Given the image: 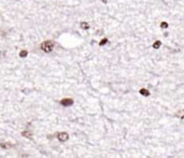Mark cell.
<instances>
[{
    "label": "cell",
    "mask_w": 184,
    "mask_h": 158,
    "mask_svg": "<svg viewBox=\"0 0 184 158\" xmlns=\"http://www.w3.org/2000/svg\"><path fill=\"white\" fill-rule=\"evenodd\" d=\"M54 47H55V43H54V41H52V40H45L40 44V49L45 53L52 52Z\"/></svg>",
    "instance_id": "obj_1"
},
{
    "label": "cell",
    "mask_w": 184,
    "mask_h": 158,
    "mask_svg": "<svg viewBox=\"0 0 184 158\" xmlns=\"http://www.w3.org/2000/svg\"><path fill=\"white\" fill-rule=\"evenodd\" d=\"M60 104L64 107H70L74 104V100L71 99V98H65V99H62L60 101Z\"/></svg>",
    "instance_id": "obj_2"
},
{
    "label": "cell",
    "mask_w": 184,
    "mask_h": 158,
    "mask_svg": "<svg viewBox=\"0 0 184 158\" xmlns=\"http://www.w3.org/2000/svg\"><path fill=\"white\" fill-rule=\"evenodd\" d=\"M78 26H79L80 29L83 30V32H88V30L90 29V27H91V24L89 22H87V21H80Z\"/></svg>",
    "instance_id": "obj_3"
},
{
    "label": "cell",
    "mask_w": 184,
    "mask_h": 158,
    "mask_svg": "<svg viewBox=\"0 0 184 158\" xmlns=\"http://www.w3.org/2000/svg\"><path fill=\"white\" fill-rule=\"evenodd\" d=\"M56 138L60 142H66L70 139V136H68L67 132H59L56 134Z\"/></svg>",
    "instance_id": "obj_4"
},
{
    "label": "cell",
    "mask_w": 184,
    "mask_h": 158,
    "mask_svg": "<svg viewBox=\"0 0 184 158\" xmlns=\"http://www.w3.org/2000/svg\"><path fill=\"white\" fill-rule=\"evenodd\" d=\"M109 38L108 37H102L101 39H100V41L98 42V44H99V47L100 48H102V47H105V46H107L109 43Z\"/></svg>",
    "instance_id": "obj_5"
},
{
    "label": "cell",
    "mask_w": 184,
    "mask_h": 158,
    "mask_svg": "<svg viewBox=\"0 0 184 158\" xmlns=\"http://www.w3.org/2000/svg\"><path fill=\"white\" fill-rule=\"evenodd\" d=\"M162 46H163V41L160 39H157V40H155L154 42H153L152 48L154 50H159L160 48H162Z\"/></svg>",
    "instance_id": "obj_6"
},
{
    "label": "cell",
    "mask_w": 184,
    "mask_h": 158,
    "mask_svg": "<svg viewBox=\"0 0 184 158\" xmlns=\"http://www.w3.org/2000/svg\"><path fill=\"white\" fill-rule=\"evenodd\" d=\"M169 27H170V23L168 22V21H162V22H160L159 28L162 29V30H166V29H168Z\"/></svg>",
    "instance_id": "obj_7"
},
{
    "label": "cell",
    "mask_w": 184,
    "mask_h": 158,
    "mask_svg": "<svg viewBox=\"0 0 184 158\" xmlns=\"http://www.w3.org/2000/svg\"><path fill=\"white\" fill-rule=\"evenodd\" d=\"M139 93L141 95H143V96H149L151 95V92H149V90L146 89V88H141V89L139 90Z\"/></svg>",
    "instance_id": "obj_8"
},
{
    "label": "cell",
    "mask_w": 184,
    "mask_h": 158,
    "mask_svg": "<svg viewBox=\"0 0 184 158\" xmlns=\"http://www.w3.org/2000/svg\"><path fill=\"white\" fill-rule=\"evenodd\" d=\"M22 136L25 137V138H27V139H32L33 138V133L30 132V131H24V132L22 133Z\"/></svg>",
    "instance_id": "obj_9"
},
{
    "label": "cell",
    "mask_w": 184,
    "mask_h": 158,
    "mask_svg": "<svg viewBox=\"0 0 184 158\" xmlns=\"http://www.w3.org/2000/svg\"><path fill=\"white\" fill-rule=\"evenodd\" d=\"M175 117H178L179 119H181V120H183V119H184V109H183V110L178 111V113L175 114Z\"/></svg>",
    "instance_id": "obj_10"
},
{
    "label": "cell",
    "mask_w": 184,
    "mask_h": 158,
    "mask_svg": "<svg viewBox=\"0 0 184 158\" xmlns=\"http://www.w3.org/2000/svg\"><path fill=\"white\" fill-rule=\"evenodd\" d=\"M12 144H10V143H0V147H2V148H10V147H12Z\"/></svg>",
    "instance_id": "obj_11"
},
{
    "label": "cell",
    "mask_w": 184,
    "mask_h": 158,
    "mask_svg": "<svg viewBox=\"0 0 184 158\" xmlns=\"http://www.w3.org/2000/svg\"><path fill=\"white\" fill-rule=\"evenodd\" d=\"M27 54H28V52L26 51V50H22V51L20 52V56L21 57H26V56H27Z\"/></svg>",
    "instance_id": "obj_12"
}]
</instances>
